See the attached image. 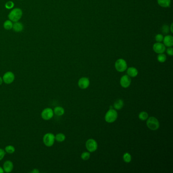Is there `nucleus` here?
Masks as SVG:
<instances>
[{
  "label": "nucleus",
  "mask_w": 173,
  "mask_h": 173,
  "mask_svg": "<svg viewBox=\"0 0 173 173\" xmlns=\"http://www.w3.org/2000/svg\"><path fill=\"white\" fill-rule=\"evenodd\" d=\"M53 112L57 116H62L65 113V110L63 107L58 106L54 109Z\"/></svg>",
  "instance_id": "obj_17"
},
{
  "label": "nucleus",
  "mask_w": 173,
  "mask_h": 173,
  "mask_svg": "<svg viewBox=\"0 0 173 173\" xmlns=\"http://www.w3.org/2000/svg\"><path fill=\"white\" fill-rule=\"evenodd\" d=\"M86 148L89 152H95L97 148V143L95 140L90 139L86 142Z\"/></svg>",
  "instance_id": "obj_6"
},
{
  "label": "nucleus",
  "mask_w": 173,
  "mask_h": 173,
  "mask_svg": "<svg viewBox=\"0 0 173 173\" xmlns=\"http://www.w3.org/2000/svg\"><path fill=\"white\" fill-rule=\"evenodd\" d=\"M90 84V81L89 78L87 77L81 78L78 82V86L82 89H86L89 87Z\"/></svg>",
  "instance_id": "obj_9"
},
{
  "label": "nucleus",
  "mask_w": 173,
  "mask_h": 173,
  "mask_svg": "<svg viewBox=\"0 0 173 173\" xmlns=\"http://www.w3.org/2000/svg\"><path fill=\"white\" fill-rule=\"evenodd\" d=\"M43 143L47 147H51L53 145L55 142V136L52 133H47L43 138Z\"/></svg>",
  "instance_id": "obj_4"
},
{
  "label": "nucleus",
  "mask_w": 173,
  "mask_h": 173,
  "mask_svg": "<svg viewBox=\"0 0 173 173\" xmlns=\"http://www.w3.org/2000/svg\"><path fill=\"white\" fill-rule=\"evenodd\" d=\"M4 172V170L1 167H0V173H3Z\"/></svg>",
  "instance_id": "obj_32"
},
{
  "label": "nucleus",
  "mask_w": 173,
  "mask_h": 173,
  "mask_svg": "<svg viewBox=\"0 0 173 173\" xmlns=\"http://www.w3.org/2000/svg\"><path fill=\"white\" fill-rule=\"evenodd\" d=\"M164 45L166 46L172 47L173 45V38L171 35H167L163 39Z\"/></svg>",
  "instance_id": "obj_13"
},
{
  "label": "nucleus",
  "mask_w": 173,
  "mask_h": 173,
  "mask_svg": "<svg viewBox=\"0 0 173 173\" xmlns=\"http://www.w3.org/2000/svg\"><path fill=\"white\" fill-rule=\"evenodd\" d=\"M139 118L141 121H146L148 118V114L145 111H142L139 114Z\"/></svg>",
  "instance_id": "obj_21"
},
{
  "label": "nucleus",
  "mask_w": 173,
  "mask_h": 173,
  "mask_svg": "<svg viewBox=\"0 0 173 173\" xmlns=\"http://www.w3.org/2000/svg\"><path fill=\"white\" fill-rule=\"evenodd\" d=\"M118 113L116 110L110 109V110L108 111L106 114L105 119L107 123H113L116 121Z\"/></svg>",
  "instance_id": "obj_3"
},
{
  "label": "nucleus",
  "mask_w": 173,
  "mask_h": 173,
  "mask_svg": "<svg viewBox=\"0 0 173 173\" xmlns=\"http://www.w3.org/2000/svg\"><path fill=\"white\" fill-rule=\"evenodd\" d=\"M146 125L149 129L152 131H156L159 127V123L158 119L154 117H150L147 119Z\"/></svg>",
  "instance_id": "obj_2"
},
{
  "label": "nucleus",
  "mask_w": 173,
  "mask_h": 173,
  "mask_svg": "<svg viewBox=\"0 0 173 173\" xmlns=\"http://www.w3.org/2000/svg\"><path fill=\"white\" fill-rule=\"evenodd\" d=\"M5 152L9 154H12L15 152V149L14 146L12 145H8L6 146L5 149Z\"/></svg>",
  "instance_id": "obj_22"
},
{
  "label": "nucleus",
  "mask_w": 173,
  "mask_h": 173,
  "mask_svg": "<svg viewBox=\"0 0 173 173\" xmlns=\"http://www.w3.org/2000/svg\"><path fill=\"white\" fill-rule=\"evenodd\" d=\"M12 28L15 32H20L23 30V25L21 22L17 21L13 25Z\"/></svg>",
  "instance_id": "obj_15"
},
{
  "label": "nucleus",
  "mask_w": 173,
  "mask_h": 173,
  "mask_svg": "<svg viewBox=\"0 0 173 173\" xmlns=\"http://www.w3.org/2000/svg\"><path fill=\"white\" fill-rule=\"evenodd\" d=\"M124 105V102L123 99H118L115 101L114 104V108L116 110H121L123 108Z\"/></svg>",
  "instance_id": "obj_16"
},
{
  "label": "nucleus",
  "mask_w": 173,
  "mask_h": 173,
  "mask_svg": "<svg viewBox=\"0 0 173 173\" xmlns=\"http://www.w3.org/2000/svg\"><path fill=\"white\" fill-rule=\"evenodd\" d=\"M5 154H6L5 151L4 149L0 148V161L2 160L3 158L4 157Z\"/></svg>",
  "instance_id": "obj_29"
},
{
  "label": "nucleus",
  "mask_w": 173,
  "mask_h": 173,
  "mask_svg": "<svg viewBox=\"0 0 173 173\" xmlns=\"http://www.w3.org/2000/svg\"><path fill=\"white\" fill-rule=\"evenodd\" d=\"M65 139V136L63 133H59L55 136V140L59 142H63Z\"/></svg>",
  "instance_id": "obj_19"
},
{
  "label": "nucleus",
  "mask_w": 173,
  "mask_h": 173,
  "mask_svg": "<svg viewBox=\"0 0 173 173\" xmlns=\"http://www.w3.org/2000/svg\"><path fill=\"white\" fill-rule=\"evenodd\" d=\"M127 74L130 77H136L138 74V71L134 67H129L127 70Z\"/></svg>",
  "instance_id": "obj_14"
},
{
  "label": "nucleus",
  "mask_w": 173,
  "mask_h": 173,
  "mask_svg": "<svg viewBox=\"0 0 173 173\" xmlns=\"http://www.w3.org/2000/svg\"><path fill=\"white\" fill-rule=\"evenodd\" d=\"M12 21H11L10 20H7L4 23V28L6 30H10L13 28Z\"/></svg>",
  "instance_id": "obj_20"
},
{
  "label": "nucleus",
  "mask_w": 173,
  "mask_h": 173,
  "mask_svg": "<svg viewBox=\"0 0 173 173\" xmlns=\"http://www.w3.org/2000/svg\"><path fill=\"white\" fill-rule=\"evenodd\" d=\"M13 169V164L10 161H7L3 165V170L6 173H10Z\"/></svg>",
  "instance_id": "obj_12"
},
{
  "label": "nucleus",
  "mask_w": 173,
  "mask_h": 173,
  "mask_svg": "<svg viewBox=\"0 0 173 173\" xmlns=\"http://www.w3.org/2000/svg\"><path fill=\"white\" fill-rule=\"evenodd\" d=\"M153 50L158 54L163 53L166 50V46L161 42H157L153 46Z\"/></svg>",
  "instance_id": "obj_11"
},
{
  "label": "nucleus",
  "mask_w": 173,
  "mask_h": 173,
  "mask_svg": "<svg viewBox=\"0 0 173 173\" xmlns=\"http://www.w3.org/2000/svg\"><path fill=\"white\" fill-rule=\"evenodd\" d=\"M167 52L168 54L172 56L173 55V48H169L167 49Z\"/></svg>",
  "instance_id": "obj_30"
},
{
  "label": "nucleus",
  "mask_w": 173,
  "mask_h": 173,
  "mask_svg": "<svg viewBox=\"0 0 173 173\" xmlns=\"http://www.w3.org/2000/svg\"><path fill=\"white\" fill-rule=\"evenodd\" d=\"M123 159L125 162L127 163H129L131 161V156L129 153H125L123 156Z\"/></svg>",
  "instance_id": "obj_23"
},
{
  "label": "nucleus",
  "mask_w": 173,
  "mask_h": 173,
  "mask_svg": "<svg viewBox=\"0 0 173 173\" xmlns=\"http://www.w3.org/2000/svg\"><path fill=\"white\" fill-rule=\"evenodd\" d=\"M14 6V3L11 2V1L7 2L5 4V7L7 9H11L13 8Z\"/></svg>",
  "instance_id": "obj_27"
},
{
  "label": "nucleus",
  "mask_w": 173,
  "mask_h": 173,
  "mask_svg": "<svg viewBox=\"0 0 173 173\" xmlns=\"http://www.w3.org/2000/svg\"><path fill=\"white\" fill-rule=\"evenodd\" d=\"M157 3L160 6L167 8L170 6L171 0H157Z\"/></svg>",
  "instance_id": "obj_18"
},
{
  "label": "nucleus",
  "mask_w": 173,
  "mask_h": 173,
  "mask_svg": "<svg viewBox=\"0 0 173 173\" xmlns=\"http://www.w3.org/2000/svg\"><path fill=\"white\" fill-rule=\"evenodd\" d=\"M3 81L2 78L0 77V85L2 84Z\"/></svg>",
  "instance_id": "obj_33"
},
{
  "label": "nucleus",
  "mask_w": 173,
  "mask_h": 173,
  "mask_svg": "<svg viewBox=\"0 0 173 173\" xmlns=\"http://www.w3.org/2000/svg\"><path fill=\"white\" fill-rule=\"evenodd\" d=\"M22 15V11L20 8L13 9L9 14V19L13 22H17L21 18Z\"/></svg>",
  "instance_id": "obj_1"
},
{
  "label": "nucleus",
  "mask_w": 173,
  "mask_h": 173,
  "mask_svg": "<svg viewBox=\"0 0 173 173\" xmlns=\"http://www.w3.org/2000/svg\"><path fill=\"white\" fill-rule=\"evenodd\" d=\"M131 77L128 76L127 75H125L121 77L120 80V83L121 86L123 88H127L129 87L131 84Z\"/></svg>",
  "instance_id": "obj_10"
},
{
  "label": "nucleus",
  "mask_w": 173,
  "mask_h": 173,
  "mask_svg": "<svg viewBox=\"0 0 173 173\" xmlns=\"http://www.w3.org/2000/svg\"><path fill=\"white\" fill-rule=\"evenodd\" d=\"M161 30V32H163V34L167 35L169 33V31H170V28L168 25H165L162 27Z\"/></svg>",
  "instance_id": "obj_26"
},
{
  "label": "nucleus",
  "mask_w": 173,
  "mask_h": 173,
  "mask_svg": "<svg viewBox=\"0 0 173 173\" xmlns=\"http://www.w3.org/2000/svg\"><path fill=\"white\" fill-rule=\"evenodd\" d=\"M54 112L51 108H47L41 113V117L45 121H48L52 118Z\"/></svg>",
  "instance_id": "obj_7"
},
{
  "label": "nucleus",
  "mask_w": 173,
  "mask_h": 173,
  "mask_svg": "<svg viewBox=\"0 0 173 173\" xmlns=\"http://www.w3.org/2000/svg\"><path fill=\"white\" fill-rule=\"evenodd\" d=\"M14 79H15L14 74L11 72H6V73H5L3 77V81L7 84H9L12 83L14 80Z\"/></svg>",
  "instance_id": "obj_8"
},
{
  "label": "nucleus",
  "mask_w": 173,
  "mask_h": 173,
  "mask_svg": "<svg viewBox=\"0 0 173 173\" xmlns=\"http://www.w3.org/2000/svg\"><path fill=\"white\" fill-rule=\"evenodd\" d=\"M115 68L118 72H125L127 68V62L125 59H118L115 63Z\"/></svg>",
  "instance_id": "obj_5"
},
{
  "label": "nucleus",
  "mask_w": 173,
  "mask_h": 173,
  "mask_svg": "<svg viewBox=\"0 0 173 173\" xmlns=\"http://www.w3.org/2000/svg\"><path fill=\"white\" fill-rule=\"evenodd\" d=\"M172 27H173V23L171 25V28H170V30H171V31L172 33H173V28H172Z\"/></svg>",
  "instance_id": "obj_34"
},
{
  "label": "nucleus",
  "mask_w": 173,
  "mask_h": 173,
  "mask_svg": "<svg viewBox=\"0 0 173 173\" xmlns=\"http://www.w3.org/2000/svg\"><path fill=\"white\" fill-rule=\"evenodd\" d=\"M31 173H39V171L37 169H34L33 171L31 172Z\"/></svg>",
  "instance_id": "obj_31"
},
{
  "label": "nucleus",
  "mask_w": 173,
  "mask_h": 173,
  "mask_svg": "<svg viewBox=\"0 0 173 173\" xmlns=\"http://www.w3.org/2000/svg\"><path fill=\"white\" fill-rule=\"evenodd\" d=\"M90 157H91V153L89 152H83L81 155V157L83 161H87L89 159Z\"/></svg>",
  "instance_id": "obj_25"
},
{
  "label": "nucleus",
  "mask_w": 173,
  "mask_h": 173,
  "mask_svg": "<svg viewBox=\"0 0 173 173\" xmlns=\"http://www.w3.org/2000/svg\"><path fill=\"white\" fill-rule=\"evenodd\" d=\"M167 59V57L163 53H160L157 56V60L160 63H164Z\"/></svg>",
  "instance_id": "obj_24"
},
{
  "label": "nucleus",
  "mask_w": 173,
  "mask_h": 173,
  "mask_svg": "<svg viewBox=\"0 0 173 173\" xmlns=\"http://www.w3.org/2000/svg\"><path fill=\"white\" fill-rule=\"evenodd\" d=\"M163 39V35L161 34H157L155 36V40L157 41V42H162Z\"/></svg>",
  "instance_id": "obj_28"
}]
</instances>
